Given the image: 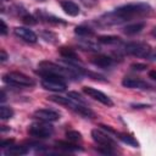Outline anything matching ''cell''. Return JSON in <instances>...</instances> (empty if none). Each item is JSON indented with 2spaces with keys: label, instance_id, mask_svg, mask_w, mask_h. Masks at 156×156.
Masks as SVG:
<instances>
[{
  "label": "cell",
  "instance_id": "cell-36",
  "mask_svg": "<svg viewBox=\"0 0 156 156\" xmlns=\"http://www.w3.org/2000/svg\"><path fill=\"white\" fill-rule=\"evenodd\" d=\"M150 57H151V60H154V61H156V52H154V54H152V55H151Z\"/></svg>",
  "mask_w": 156,
  "mask_h": 156
},
{
  "label": "cell",
  "instance_id": "cell-14",
  "mask_svg": "<svg viewBox=\"0 0 156 156\" xmlns=\"http://www.w3.org/2000/svg\"><path fill=\"white\" fill-rule=\"evenodd\" d=\"M28 147H26L24 145H10L6 150H5V155H11V156H22L28 154Z\"/></svg>",
  "mask_w": 156,
  "mask_h": 156
},
{
  "label": "cell",
  "instance_id": "cell-23",
  "mask_svg": "<svg viewBox=\"0 0 156 156\" xmlns=\"http://www.w3.org/2000/svg\"><path fill=\"white\" fill-rule=\"evenodd\" d=\"M80 46H82V49H84V50H91V51H98V50L100 49L99 45H95V44H93V43H90V41L80 43Z\"/></svg>",
  "mask_w": 156,
  "mask_h": 156
},
{
  "label": "cell",
  "instance_id": "cell-28",
  "mask_svg": "<svg viewBox=\"0 0 156 156\" xmlns=\"http://www.w3.org/2000/svg\"><path fill=\"white\" fill-rule=\"evenodd\" d=\"M85 6H88V7H93V6H95L96 4H98V0H80Z\"/></svg>",
  "mask_w": 156,
  "mask_h": 156
},
{
  "label": "cell",
  "instance_id": "cell-15",
  "mask_svg": "<svg viewBox=\"0 0 156 156\" xmlns=\"http://www.w3.org/2000/svg\"><path fill=\"white\" fill-rule=\"evenodd\" d=\"M56 147L63 150L65 152H74V151H80L83 150L82 147H79L78 145H76L73 141L72 143H68V141H63V140H58L55 143Z\"/></svg>",
  "mask_w": 156,
  "mask_h": 156
},
{
  "label": "cell",
  "instance_id": "cell-6",
  "mask_svg": "<svg viewBox=\"0 0 156 156\" xmlns=\"http://www.w3.org/2000/svg\"><path fill=\"white\" fill-rule=\"evenodd\" d=\"M83 93L87 94L89 98H91V99H94V100H96V101H99V102H101V104H104L106 106H112L113 105L112 100L105 93H102L101 90H98L96 88H93V87H83Z\"/></svg>",
  "mask_w": 156,
  "mask_h": 156
},
{
  "label": "cell",
  "instance_id": "cell-11",
  "mask_svg": "<svg viewBox=\"0 0 156 156\" xmlns=\"http://www.w3.org/2000/svg\"><path fill=\"white\" fill-rule=\"evenodd\" d=\"M60 5H61L62 10L67 15H69V16H78L79 12H80L79 6L74 1H72V0H61L60 1Z\"/></svg>",
  "mask_w": 156,
  "mask_h": 156
},
{
  "label": "cell",
  "instance_id": "cell-21",
  "mask_svg": "<svg viewBox=\"0 0 156 156\" xmlns=\"http://www.w3.org/2000/svg\"><path fill=\"white\" fill-rule=\"evenodd\" d=\"M13 116V110L9 106L1 105L0 106V118L1 119H10Z\"/></svg>",
  "mask_w": 156,
  "mask_h": 156
},
{
  "label": "cell",
  "instance_id": "cell-34",
  "mask_svg": "<svg viewBox=\"0 0 156 156\" xmlns=\"http://www.w3.org/2000/svg\"><path fill=\"white\" fill-rule=\"evenodd\" d=\"M5 100H6V98H5V91L1 90V102H4Z\"/></svg>",
  "mask_w": 156,
  "mask_h": 156
},
{
  "label": "cell",
  "instance_id": "cell-4",
  "mask_svg": "<svg viewBox=\"0 0 156 156\" xmlns=\"http://www.w3.org/2000/svg\"><path fill=\"white\" fill-rule=\"evenodd\" d=\"M27 130L29 135L38 138V139H45L54 134V127L49 124V122H45V121L32 123L30 126H28Z\"/></svg>",
  "mask_w": 156,
  "mask_h": 156
},
{
  "label": "cell",
  "instance_id": "cell-1",
  "mask_svg": "<svg viewBox=\"0 0 156 156\" xmlns=\"http://www.w3.org/2000/svg\"><path fill=\"white\" fill-rule=\"evenodd\" d=\"M152 13V7L146 2H132L122 5L111 12L104 13L99 18V23L104 26L121 24L129 22L134 18L149 16Z\"/></svg>",
  "mask_w": 156,
  "mask_h": 156
},
{
  "label": "cell",
  "instance_id": "cell-17",
  "mask_svg": "<svg viewBox=\"0 0 156 156\" xmlns=\"http://www.w3.org/2000/svg\"><path fill=\"white\" fill-rule=\"evenodd\" d=\"M117 136H118V139L122 140L124 144H127V145H129V146H132V147H139V143L136 141V139H135L133 135H130V134H128V133H118V132H117Z\"/></svg>",
  "mask_w": 156,
  "mask_h": 156
},
{
  "label": "cell",
  "instance_id": "cell-22",
  "mask_svg": "<svg viewBox=\"0 0 156 156\" xmlns=\"http://www.w3.org/2000/svg\"><path fill=\"white\" fill-rule=\"evenodd\" d=\"M66 136L69 141H80L82 140V134L78 130H67Z\"/></svg>",
  "mask_w": 156,
  "mask_h": 156
},
{
  "label": "cell",
  "instance_id": "cell-37",
  "mask_svg": "<svg viewBox=\"0 0 156 156\" xmlns=\"http://www.w3.org/2000/svg\"><path fill=\"white\" fill-rule=\"evenodd\" d=\"M1 1H2V2H4V1H7V0H1Z\"/></svg>",
  "mask_w": 156,
  "mask_h": 156
},
{
  "label": "cell",
  "instance_id": "cell-29",
  "mask_svg": "<svg viewBox=\"0 0 156 156\" xmlns=\"http://www.w3.org/2000/svg\"><path fill=\"white\" fill-rule=\"evenodd\" d=\"M0 23H1V30H0V33H1V35H6L7 34V24L5 23L4 20H1Z\"/></svg>",
  "mask_w": 156,
  "mask_h": 156
},
{
  "label": "cell",
  "instance_id": "cell-2",
  "mask_svg": "<svg viewBox=\"0 0 156 156\" xmlns=\"http://www.w3.org/2000/svg\"><path fill=\"white\" fill-rule=\"evenodd\" d=\"M48 99L50 101H52V102H56L58 105L66 106L67 108L72 110L73 112L80 115V116H83L85 118H93V117H95V113L89 107L84 106V104H80V102H78V101H76V100H73V99H71L68 96L65 98V96H61V95H51Z\"/></svg>",
  "mask_w": 156,
  "mask_h": 156
},
{
  "label": "cell",
  "instance_id": "cell-7",
  "mask_svg": "<svg viewBox=\"0 0 156 156\" xmlns=\"http://www.w3.org/2000/svg\"><path fill=\"white\" fill-rule=\"evenodd\" d=\"M33 117L38 118L39 121H45V122H55L60 119V113L55 110L50 108H38L33 112Z\"/></svg>",
  "mask_w": 156,
  "mask_h": 156
},
{
  "label": "cell",
  "instance_id": "cell-30",
  "mask_svg": "<svg viewBox=\"0 0 156 156\" xmlns=\"http://www.w3.org/2000/svg\"><path fill=\"white\" fill-rule=\"evenodd\" d=\"M12 143H13V140H12V139H7V140H2V141L0 143V146H1V147H9L10 145H12Z\"/></svg>",
  "mask_w": 156,
  "mask_h": 156
},
{
  "label": "cell",
  "instance_id": "cell-27",
  "mask_svg": "<svg viewBox=\"0 0 156 156\" xmlns=\"http://www.w3.org/2000/svg\"><path fill=\"white\" fill-rule=\"evenodd\" d=\"M130 68L132 69H134V71H144V69H146L147 68V66L145 65V63H133L132 66H130Z\"/></svg>",
  "mask_w": 156,
  "mask_h": 156
},
{
  "label": "cell",
  "instance_id": "cell-16",
  "mask_svg": "<svg viewBox=\"0 0 156 156\" xmlns=\"http://www.w3.org/2000/svg\"><path fill=\"white\" fill-rule=\"evenodd\" d=\"M58 52H60V55L65 58V60H67V61H73V62H77L78 61V55L76 54V51L73 50V49H71V48H66V46H62V48H60L58 49Z\"/></svg>",
  "mask_w": 156,
  "mask_h": 156
},
{
  "label": "cell",
  "instance_id": "cell-19",
  "mask_svg": "<svg viewBox=\"0 0 156 156\" xmlns=\"http://www.w3.org/2000/svg\"><path fill=\"white\" fill-rule=\"evenodd\" d=\"M98 41L101 44H118L121 43V38L116 35H100L98 38Z\"/></svg>",
  "mask_w": 156,
  "mask_h": 156
},
{
  "label": "cell",
  "instance_id": "cell-3",
  "mask_svg": "<svg viewBox=\"0 0 156 156\" xmlns=\"http://www.w3.org/2000/svg\"><path fill=\"white\" fill-rule=\"evenodd\" d=\"M2 80L6 84L15 85V87H26V88H29V87H33L35 84V82H34L33 78H30L27 74L21 73V72H7V73H5L2 76Z\"/></svg>",
  "mask_w": 156,
  "mask_h": 156
},
{
  "label": "cell",
  "instance_id": "cell-25",
  "mask_svg": "<svg viewBox=\"0 0 156 156\" xmlns=\"http://www.w3.org/2000/svg\"><path fill=\"white\" fill-rule=\"evenodd\" d=\"M22 20H23V22L26 24H35L37 23V18L34 16H32V15H28V13L23 15L22 16Z\"/></svg>",
  "mask_w": 156,
  "mask_h": 156
},
{
  "label": "cell",
  "instance_id": "cell-8",
  "mask_svg": "<svg viewBox=\"0 0 156 156\" xmlns=\"http://www.w3.org/2000/svg\"><path fill=\"white\" fill-rule=\"evenodd\" d=\"M91 136H93V140L96 144H99L100 146H110V147L116 146V143L111 138V135L101 132L100 129H93L91 130Z\"/></svg>",
  "mask_w": 156,
  "mask_h": 156
},
{
  "label": "cell",
  "instance_id": "cell-18",
  "mask_svg": "<svg viewBox=\"0 0 156 156\" xmlns=\"http://www.w3.org/2000/svg\"><path fill=\"white\" fill-rule=\"evenodd\" d=\"M38 15L40 16L41 20H44V21L48 22V23H52V24H66V22H65L62 18L55 17V16H52V15H48V13L41 12V11H38Z\"/></svg>",
  "mask_w": 156,
  "mask_h": 156
},
{
  "label": "cell",
  "instance_id": "cell-26",
  "mask_svg": "<svg viewBox=\"0 0 156 156\" xmlns=\"http://www.w3.org/2000/svg\"><path fill=\"white\" fill-rule=\"evenodd\" d=\"M41 37H43L46 41H50V43H52V44L56 43L54 39H51V37H56V35H55L54 33H51V32H43V33H41Z\"/></svg>",
  "mask_w": 156,
  "mask_h": 156
},
{
  "label": "cell",
  "instance_id": "cell-31",
  "mask_svg": "<svg viewBox=\"0 0 156 156\" xmlns=\"http://www.w3.org/2000/svg\"><path fill=\"white\" fill-rule=\"evenodd\" d=\"M132 107L133 108H147V107H150V105H146V104H132Z\"/></svg>",
  "mask_w": 156,
  "mask_h": 156
},
{
  "label": "cell",
  "instance_id": "cell-33",
  "mask_svg": "<svg viewBox=\"0 0 156 156\" xmlns=\"http://www.w3.org/2000/svg\"><path fill=\"white\" fill-rule=\"evenodd\" d=\"M149 77H150L151 79L156 80V69H152V71H150V72H149Z\"/></svg>",
  "mask_w": 156,
  "mask_h": 156
},
{
  "label": "cell",
  "instance_id": "cell-35",
  "mask_svg": "<svg viewBox=\"0 0 156 156\" xmlns=\"http://www.w3.org/2000/svg\"><path fill=\"white\" fill-rule=\"evenodd\" d=\"M151 35H152V37H155V38H156V27H154V28H152V29H151Z\"/></svg>",
  "mask_w": 156,
  "mask_h": 156
},
{
  "label": "cell",
  "instance_id": "cell-10",
  "mask_svg": "<svg viewBox=\"0 0 156 156\" xmlns=\"http://www.w3.org/2000/svg\"><path fill=\"white\" fill-rule=\"evenodd\" d=\"M122 85L129 89H150L151 88V85L145 80H141L139 78H133V77H124L122 80Z\"/></svg>",
  "mask_w": 156,
  "mask_h": 156
},
{
  "label": "cell",
  "instance_id": "cell-32",
  "mask_svg": "<svg viewBox=\"0 0 156 156\" xmlns=\"http://www.w3.org/2000/svg\"><path fill=\"white\" fill-rule=\"evenodd\" d=\"M0 55H1V56H0V61H1V62H5V61L7 60V54H6V51H5L4 49L0 50Z\"/></svg>",
  "mask_w": 156,
  "mask_h": 156
},
{
  "label": "cell",
  "instance_id": "cell-24",
  "mask_svg": "<svg viewBox=\"0 0 156 156\" xmlns=\"http://www.w3.org/2000/svg\"><path fill=\"white\" fill-rule=\"evenodd\" d=\"M67 96L68 98H71V99H73V100H76V101H78V102H80V104H85V100L80 96V94H78L77 91H69L68 94H67Z\"/></svg>",
  "mask_w": 156,
  "mask_h": 156
},
{
  "label": "cell",
  "instance_id": "cell-12",
  "mask_svg": "<svg viewBox=\"0 0 156 156\" xmlns=\"http://www.w3.org/2000/svg\"><path fill=\"white\" fill-rule=\"evenodd\" d=\"M91 63H94L95 66L101 67V68H107L113 65V58H111L110 56H106V55H99V56H95L91 58Z\"/></svg>",
  "mask_w": 156,
  "mask_h": 156
},
{
  "label": "cell",
  "instance_id": "cell-9",
  "mask_svg": "<svg viewBox=\"0 0 156 156\" xmlns=\"http://www.w3.org/2000/svg\"><path fill=\"white\" fill-rule=\"evenodd\" d=\"M13 33L17 38L22 39L23 41L26 43H30V44H34L38 41V35L29 28L27 27H16L13 29Z\"/></svg>",
  "mask_w": 156,
  "mask_h": 156
},
{
  "label": "cell",
  "instance_id": "cell-20",
  "mask_svg": "<svg viewBox=\"0 0 156 156\" xmlns=\"http://www.w3.org/2000/svg\"><path fill=\"white\" fill-rule=\"evenodd\" d=\"M74 33L79 37H93L94 35V30L89 27H85V26H78L76 27L74 29Z\"/></svg>",
  "mask_w": 156,
  "mask_h": 156
},
{
  "label": "cell",
  "instance_id": "cell-13",
  "mask_svg": "<svg viewBox=\"0 0 156 156\" xmlns=\"http://www.w3.org/2000/svg\"><path fill=\"white\" fill-rule=\"evenodd\" d=\"M145 27V22H135V23H129L123 28V33L127 35H134L140 33Z\"/></svg>",
  "mask_w": 156,
  "mask_h": 156
},
{
  "label": "cell",
  "instance_id": "cell-5",
  "mask_svg": "<svg viewBox=\"0 0 156 156\" xmlns=\"http://www.w3.org/2000/svg\"><path fill=\"white\" fill-rule=\"evenodd\" d=\"M124 51L136 57H147L151 52V46L143 41H132L124 44Z\"/></svg>",
  "mask_w": 156,
  "mask_h": 156
}]
</instances>
